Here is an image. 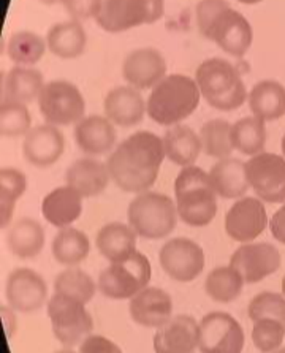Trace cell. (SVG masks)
Wrapping results in <instances>:
<instances>
[{
  "instance_id": "obj_36",
  "label": "cell",
  "mask_w": 285,
  "mask_h": 353,
  "mask_svg": "<svg viewBox=\"0 0 285 353\" xmlns=\"http://www.w3.org/2000/svg\"><path fill=\"white\" fill-rule=\"evenodd\" d=\"M46 40H43L40 35L29 30H23L16 32L10 37L7 54L12 62L18 63L21 67H29L41 61V57L46 52Z\"/></svg>"
},
{
  "instance_id": "obj_8",
  "label": "cell",
  "mask_w": 285,
  "mask_h": 353,
  "mask_svg": "<svg viewBox=\"0 0 285 353\" xmlns=\"http://www.w3.org/2000/svg\"><path fill=\"white\" fill-rule=\"evenodd\" d=\"M165 12L164 0H104L95 23L110 34L154 24Z\"/></svg>"
},
{
  "instance_id": "obj_23",
  "label": "cell",
  "mask_w": 285,
  "mask_h": 353,
  "mask_svg": "<svg viewBox=\"0 0 285 353\" xmlns=\"http://www.w3.org/2000/svg\"><path fill=\"white\" fill-rule=\"evenodd\" d=\"M83 195L70 185L51 190L41 203V214L48 223L56 228L72 227L81 217Z\"/></svg>"
},
{
  "instance_id": "obj_11",
  "label": "cell",
  "mask_w": 285,
  "mask_h": 353,
  "mask_svg": "<svg viewBox=\"0 0 285 353\" xmlns=\"http://www.w3.org/2000/svg\"><path fill=\"white\" fill-rule=\"evenodd\" d=\"M244 330L227 312H211L198 322L200 353H243Z\"/></svg>"
},
{
  "instance_id": "obj_19",
  "label": "cell",
  "mask_w": 285,
  "mask_h": 353,
  "mask_svg": "<svg viewBox=\"0 0 285 353\" xmlns=\"http://www.w3.org/2000/svg\"><path fill=\"white\" fill-rule=\"evenodd\" d=\"M75 143L86 156H105L117 141L116 127L106 116H84L75 125Z\"/></svg>"
},
{
  "instance_id": "obj_9",
  "label": "cell",
  "mask_w": 285,
  "mask_h": 353,
  "mask_svg": "<svg viewBox=\"0 0 285 353\" xmlns=\"http://www.w3.org/2000/svg\"><path fill=\"white\" fill-rule=\"evenodd\" d=\"M48 317L59 342L66 347H75L90 336L94 322L86 304L62 293H55L48 301Z\"/></svg>"
},
{
  "instance_id": "obj_4",
  "label": "cell",
  "mask_w": 285,
  "mask_h": 353,
  "mask_svg": "<svg viewBox=\"0 0 285 353\" xmlns=\"http://www.w3.org/2000/svg\"><path fill=\"white\" fill-rule=\"evenodd\" d=\"M200 100L202 92L195 79L186 74H168L149 94L148 116L160 125L173 127L187 119Z\"/></svg>"
},
{
  "instance_id": "obj_45",
  "label": "cell",
  "mask_w": 285,
  "mask_h": 353,
  "mask_svg": "<svg viewBox=\"0 0 285 353\" xmlns=\"http://www.w3.org/2000/svg\"><path fill=\"white\" fill-rule=\"evenodd\" d=\"M0 314H2V320L5 325V331H7V338H12V336L16 333V315L13 312L12 307L3 306L0 309Z\"/></svg>"
},
{
  "instance_id": "obj_47",
  "label": "cell",
  "mask_w": 285,
  "mask_h": 353,
  "mask_svg": "<svg viewBox=\"0 0 285 353\" xmlns=\"http://www.w3.org/2000/svg\"><path fill=\"white\" fill-rule=\"evenodd\" d=\"M39 2L45 3V5H56L59 2H62V0H39Z\"/></svg>"
},
{
  "instance_id": "obj_27",
  "label": "cell",
  "mask_w": 285,
  "mask_h": 353,
  "mask_svg": "<svg viewBox=\"0 0 285 353\" xmlns=\"http://www.w3.org/2000/svg\"><path fill=\"white\" fill-rule=\"evenodd\" d=\"M252 116L262 121H276L285 116V88L277 81L257 83L247 95Z\"/></svg>"
},
{
  "instance_id": "obj_13",
  "label": "cell",
  "mask_w": 285,
  "mask_h": 353,
  "mask_svg": "<svg viewBox=\"0 0 285 353\" xmlns=\"http://www.w3.org/2000/svg\"><path fill=\"white\" fill-rule=\"evenodd\" d=\"M162 270L176 282H192L202 274L206 265L203 249L189 238H173L159 252Z\"/></svg>"
},
{
  "instance_id": "obj_35",
  "label": "cell",
  "mask_w": 285,
  "mask_h": 353,
  "mask_svg": "<svg viewBox=\"0 0 285 353\" xmlns=\"http://www.w3.org/2000/svg\"><path fill=\"white\" fill-rule=\"evenodd\" d=\"M233 143L235 149L243 156L254 157L265 152L266 127L265 121L255 116H247L233 124Z\"/></svg>"
},
{
  "instance_id": "obj_10",
  "label": "cell",
  "mask_w": 285,
  "mask_h": 353,
  "mask_svg": "<svg viewBox=\"0 0 285 353\" xmlns=\"http://www.w3.org/2000/svg\"><path fill=\"white\" fill-rule=\"evenodd\" d=\"M40 113L46 124H78L86 113V101L77 85L63 79L46 83L39 97Z\"/></svg>"
},
{
  "instance_id": "obj_51",
  "label": "cell",
  "mask_w": 285,
  "mask_h": 353,
  "mask_svg": "<svg viewBox=\"0 0 285 353\" xmlns=\"http://www.w3.org/2000/svg\"><path fill=\"white\" fill-rule=\"evenodd\" d=\"M276 353H285V349H284V350H281V352H276Z\"/></svg>"
},
{
  "instance_id": "obj_39",
  "label": "cell",
  "mask_w": 285,
  "mask_h": 353,
  "mask_svg": "<svg viewBox=\"0 0 285 353\" xmlns=\"http://www.w3.org/2000/svg\"><path fill=\"white\" fill-rule=\"evenodd\" d=\"M28 190V178L14 168L0 170V212L5 217H12L16 201Z\"/></svg>"
},
{
  "instance_id": "obj_5",
  "label": "cell",
  "mask_w": 285,
  "mask_h": 353,
  "mask_svg": "<svg viewBox=\"0 0 285 353\" xmlns=\"http://www.w3.org/2000/svg\"><path fill=\"white\" fill-rule=\"evenodd\" d=\"M195 81L202 97L219 111L241 108L249 95L239 72L220 57L203 61L195 72Z\"/></svg>"
},
{
  "instance_id": "obj_48",
  "label": "cell",
  "mask_w": 285,
  "mask_h": 353,
  "mask_svg": "<svg viewBox=\"0 0 285 353\" xmlns=\"http://www.w3.org/2000/svg\"><path fill=\"white\" fill-rule=\"evenodd\" d=\"M55 353H77V352H73L72 349H62V350H57Z\"/></svg>"
},
{
  "instance_id": "obj_3",
  "label": "cell",
  "mask_w": 285,
  "mask_h": 353,
  "mask_svg": "<svg viewBox=\"0 0 285 353\" xmlns=\"http://www.w3.org/2000/svg\"><path fill=\"white\" fill-rule=\"evenodd\" d=\"M217 192L209 173L190 165L181 170L175 181V203L177 216L190 227H206L217 214Z\"/></svg>"
},
{
  "instance_id": "obj_1",
  "label": "cell",
  "mask_w": 285,
  "mask_h": 353,
  "mask_svg": "<svg viewBox=\"0 0 285 353\" xmlns=\"http://www.w3.org/2000/svg\"><path fill=\"white\" fill-rule=\"evenodd\" d=\"M165 159L162 138L153 132H137L124 140L108 157L111 179L127 194H143L155 184Z\"/></svg>"
},
{
  "instance_id": "obj_46",
  "label": "cell",
  "mask_w": 285,
  "mask_h": 353,
  "mask_svg": "<svg viewBox=\"0 0 285 353\" xmlns=\"http://www.w3.org/2000/svg\"><path fill=\"white\" fill-rule=\"evenodd\" d=\"M239 3H244V5H257V3H260L262 0H238Z\"/></svg>"
},
{
  "instance_id": "obj_26",
  "label": "cell",
  "mask_w": 285,
  "mask_h": 353,
  "mask_svg": "<svg viewBox=\"0 0 285 353\" xmlns=\"http://www.w3.org/2000/svg\"><path fill=\"white\" fill-rule=\"evenodd\" d=\"M165 157L175 165L186 168L197 162L203 151L200 135L187 125H173L165 132L162 138Z\"/></svg>"
},
{
  "instance_id": "obj_43",
  "label": "cell",
  "mask_w": 285,
  "mask_h": 353,
  "mask_svg": "<svg viewBox=\"0 0 285 353\" xmlns=\"http://www.w3.org/2000/svg\"><path fill=\"white\" fill-rule=\"evenodd\" d=\"M79 353H122V350L105 336L90 334L79 344Z\"/></svg>"
},
{
  "instance_id": "obj_30",
  "label": "cell",
  "mask_w": 285,
  "mask_h": 353,
  "mask_svg": "<svg viewBox=\"0 0 285 353\" xmlns=\"http://www.w3.org/2000/svg\"><path fill=\"white\" fill-rule=\"evenodd\" d=\"M46 45L52 54L61 59H77L84 52L88 35L79 21H66L51 26L46 34Z\"/></svg>"
},
{
  "instance_id": "obj_41",
  "label": "cell",
  "mask_w": 285,
  "mask_h": 353,
  "mask_svg": "<svg viewBox=\"0 0 285 353\" xmlns=\"http://www.w3.org/2000/svg\"><path fill=\"white\" fill-rule=\"evenodd\" d=\"M249 319L252 322L263 319L281 320L285 323V296L276 292H262L249 303Z\"/></svg>"
},
{
  "instance_id": "obj_29",
  "label": "cell",
  "mask_w": 285,
  "mask_h": 353,
  "mask_svg": "<svg viewBox=\"0 0 285 353\" xmlns=\"http://www.w3.org/2000/svg\"><path fill=\"white\" fill-rule=\"evenodd\" d=\"M45 79L41 72L29 67H14L3 78L2 101H19L29 105L34 100H39Z\"/></svg>"
},
{
  "instance_id": "obj_22",
  "label": "cell",
  "mask_w": 285,
  "mask_h": 353,
  "mask_svg": "<svg viewBox=\"0 0 285 353\" xmlns=\"http://www.w3.org/2000/svg\"><path fill=\"white\" fill-rule=\"evenodd\" d=\"M130 315L133 322L144 328H160L173 317V301L159 287H146L130 299Z\"/></svg>"
},
{
  "instance_id": "obj_20",
  "label": "cell",
  "mask_w": 285,
  "mask_h": 353,
  "mask_svg": "<svg viewBox=\"0 0 285 353\" xmlns=\"http://www.w3.org/2000/svg\"><path fill=\"white\" fill-rule=\"evenodd\" d=\"M105 116L117 127L130 128L143 122L148 113L141 92L132 85H117L105 97Z\"/></svg>"
},
{
  "instance_id": "obj_44",
  "label": "cell",
  "mask_w": 285,
  "mask_h": 353,
  "mask_svg": "<svg viewBox=\"0 0 285 353\" xmlns=\"http://www.w3.org/2000/svg\"><path fill=\"white\" fill-rule=\"evenodd\" d=\"M270 230L273 238L285 245V203L273 214L270 221Z\"/></svg>"
},
{
  "instance_id": "obj_21",
  "label": "cell",
  "mask_w": 285,
  "mask_h": 353,
  "mask_svg": "<svg viewBox=\"0 0 285 353\" xmlns=\"http://www.w3.org/2000/svg\"><path fill=\"white\" fill-rule=\"evenodd\" d=\"M198 349V322L189 315L171 317L155 331V353H195Z\"/></svg>"
},
{
  "instance_id": "obj_37",
  "label": "cell",
  "mask_w": 285,
  "mask_h": 353,
  "mask_svg": "<svg viewBox=\"0 0 285 353\" xmlns=\"http://www.w3.org/2000/svg\"><path fill=\"white\" fill-rule=\"evenodd\" d=\"M97 288L99 285H95L92 277L75 266L59 272L55 281V293L77 298L84 304H88L94 298Z\"/></svg>"
},
{
  "instance_id": "obj_50",
  "label": "cell",
  "mask_w": 285,
  "mask_h": 353,
  "mask_svg": "<svg viewBox=\"0 0 285 353\" xmlns=\"http://www.w3.org/2000/svg\"><path fill=\"white\" fill-rule=\"evenodd\" d=\"M282 295L285 296V276H284V279H282Z\"/></svg>"
},
{
  "instance_id": "obj_12",
  "label": "cell",
  "mask_w": 285,
  "mask_h": 353,
  "mask_svg": "<svg viewBox=\"0 0 285 353\" xmlns=\"http://www.w3.org/2000/svg\"><path fill=\"white\" fill-rule=\"evenodd\" d=\"M250 189L266 203H285V157L262 152L246 162Z\"/></svg>"
},
{
  "instance_id": "obj_6",
  "label": "cell",
  "mask_w": 285,
  "mask_h": 353,
  "mask_svg": "<svg viewBox=\"0 0 285 353\" xmlns=\"http://www.w3.org/2000/svg\"><path fill=\"white\" fill-rule=\"evenodd\" d=\"M127 217L139 238L164 239L176 228L179 216L176 203L168 195L148 190L130 201Z\"/></svg>"
},
{
  "instance_id": "obj_14",
  "label": "cell",
  "mask_w": 285,
  "mask_h": 353,
  "mask_svg": "<svg viewBox=\"0 0 285 353\" xmlns=\"http://www.w3.org/2000/svg\"><path fill=\"white\" fill-rule=\"evenodd\" d=\"M230 265L243 276L246 283H257L281 268L282 256L273 244L246 243L235 250Z\"/></svg>"
},
{
  "instance_id": "obj_7",
  "label": "cell",
  "mask_w": 285,
  "mask_h": 353,
  "mask_svg": "<svg viewBox=\"0 0 285 353\" xmlns=\"http://www.w3.org/2000/svg\"><path fill=\"white\" fill-rule=\"evenodd\" d=\"M153 277V266L141 252L133 254L127 260L111 263L100 272L99 290L111 299H128L138 295L149 285Z\"/></svg>"
},
{
  "instance_id": "obj_28",
  "label": "cell",
  "mask_w": 285,
  "mask_h": 353,
  "mask_svg": "<svg viewBox=\"0 0 285 353\" xmlns=\"http://www.w3.org/2000/svg\"><path fill=\"white\" fill-rule=\"evenodd\" d=\"M209 178L217 195L225 200H239L250 187L246 174V163L231 157L213 165Z\"/></svg>"
},
{
  "instance_id": "obj_15",
  "label": "cell",
  "mask_w": 285,
  "mask_h": 353,
  "mask_svg": "<svg viewBox=\"0 0 285 353\" xmlns=\"http://www.w3.org/2000/svg\"><path fill=\"white\" fill-rule=\"evenodd\" d=\"M268 216L265 205L260 198L244 196L236 200L228 212L225 214V232L238 243H252L265 232Z\"/></svg>"
},
{
  "instance_id": "obj_2",
  "label": "cell",
  "mask_w": 285,
  "mask_h": 353,
  "mask_svg": "<svg viewBox=\"0 0 285 353\" xmlns=\"http://www.w3.org/2000/svg\"><path fill=\"white\" fill-rule=\"evenodd\" d=\"M197 26L204 39L211 40L233 57H243L254 41L252 26L227 0L198 2Z\"/></svg>"
},
{
  "instance_id": "obj_17",
  "label": "cell",
  "mask_w": 285,
  "mask_h": 353,
  "mask_svg": "<svg viewBox=\"0 0 285 353\" xmlns=\"http://www.w3.org/2000/svg\"><path fill=\"white\" fill-rule=\"evenodd\" d=\"M165 57L155 48L132 51L122 63V77L128 85L138 90L155 88L166 77Z\"/></svg>"
},
{
  "instance_id": "obj_25",
  "label": "cell",
  "mask_w": 285,
  "mask_h": 353,
  "mask_svg": "<svg viewBox=\"0 0 285 353\" xmlns=\"http://www.w3.org/2000/svg\"><path fill=\"white\" fill-rule=\"evenodd\" d=\"M137 236L130 225L121 222H112L101 227L97 233L95 245L101 256L111 263L127 260L128 256L137 254Z\"/></svg>"
},
{
  "instance_id": "obj_40",
  "label": "cell",
  "mask_w": 285,
  "mask_h": 353,
  "mask_svg": "<svg viewBox=\"0 0 285 353\" xmlns=\"http://www.w3.org/2000/svg\"><path fill=\"white\" fill-rule=\"evenodd\" d=\"M285 338V323L281 320L263 319L254 322L252 342L262 353H273L279 350Z\"/></svg>"
},
{
  "instance_id": "obj_34",
  "label": "cell",
  "mask_w": 285,
  "mask_h": 353,
  "mask_svg": "<svg viewBox=\"0 0 285 353\" xmlns=\"http://www.w3.org/2000/svg\"><path fill=\"white\" fill-rule=\"evenodd\" d=\"M244 283L243 276L233 266H219L208 274L204 290L214 301L231 303L241 295Z\"/></svg>"
},
{
  "instance_id": "obj_16",
  "label": "cell",
  "mask_w": 285,
  "mask_h": 353,
  "mask_svg": "<svg viewBox=\"0 0 285 353\" xmlns=\"http://www.w3.org/2000/svg\"><path fill=\"white\" fill-rule=\"evenodd\" d=\"M8 306L18 312H34L46 301L48 285L43 276L29 268L10 272L5 287Z\"/></svg>"
},
{
  "instance_id": "obj_33",
  "label": "cell",
  "mask_w": 285,
  "mask_h": 353,
  "mask_svg": "<svg viewBox=\"0 0 285 353\" xmlns=\"http://www.w3.org/2000/svg\"><path fill=\"white\" fill-rule=\"evenodd\" d=\"M200 140L203 146V152L206 156L224 160L230 159L231 152L235 151L233 143V124L224 119L208 121L200 128Z\"/></svg>"
},
{
  "instance_id": "obj_49",
  "label": "cell",
  "mask_w": 285,
  "mask_h": 353,
  "mask_svg": "<svg viewBox=\"0 0 285 353\" xmlns=\"http://www.w3.org/2000/svg\"><path fill=\"white\" fill-rule=\"evenodd\" d=\"M281 149H282V154H284V157H285V135L282 137V144H281Z\"/></svg>"
},
{
  "instance_id": "obj_42",
  "label": "cell",
  "mask_w": 285,
  "mask_h": 353,
  "mask_svg": "<svg viewBox=\"0 0 285 353\" xmlns=\"http://www.w3.org/2000/svg\"><path fill=\"white\" fill-rule=\"evenodd\" d=\"M66 7L67 13L75 21H86L90 18H97L104 0H62L61 2Z\"/></svg>"
},
{
  "instance_id": "obj_24",
  "label": "cell",
  "mask_w": 285,
  "mask_h": 353,
  "mask_svg": "<svg viewBox=\"0 0 285 353\" xmlns=\"http://www.w3.org/2000/svg\"><path fill=\"white\" fill-rule=\"evenodd\" d=\"M67 185L78 190L84 198L104 194L111 179L108 165L95 159H79L67 170Z\"/></svg>"
},
{
  "instance_id": "obj_38",
  "label": "cell",
  "mask_w": 285,
  "mask_h": 353,
  "mask_svg": "<svg viewBox=\"0 0 285 353\" xmlns=\"http://www.w3.org/2000/svg\"><path fill=\"white\" fill-rule=\"evenodd\" d=\"M32 128L28 105L5 100L0 105V133L3 137H26Z\"/></svg>"
},
{
  "instance_id": "obj_31",
  "label": "cell",
  "mask_w": 285,
  "mask_h": 353,
  "mask_svg": "<svg viewBox=\"0 0 285 353\" xmlns=\"http://www.w3.org/2000/svg\"><path fill=\"white\" fill-rule=\"evenodd\" d=\"M45 245V230L30 217L19 219L7 233V248L18 259H34Z\"/></svg>"
},
{
  "instance_id": "obj_18",
  "label": "cell",
  "mask_w": 285,
  "mask_h": 353,
  "mask_svg": "<svg viewBox=\"0 0 285 353\" xmlns=\"http://www.w3.org/2000/svg\"><path fill=\"white\" fill-rule=\"evenodd\" d=\"M66 151V138L52 124L32 127L24 137L23 156L37 168L52 167Z\"/></svg>"
},
{
  "instance_id": "obj_32",
  "label": "cell",
  "mask_w": 285,
  "mask_h": 353,
  "mask_svg": "<svg viewBox=\"0 0 285 353\" xmlns=\"http://www.w3.org/2000/svg\"><path fill=\"white\" fill-rule=\"evenodd\" d=\"M90 252L89 238L83 232L67 227L61 228L52 241V255L63 266H77L88 259Z\"/></svg>"
}]
</instances>
